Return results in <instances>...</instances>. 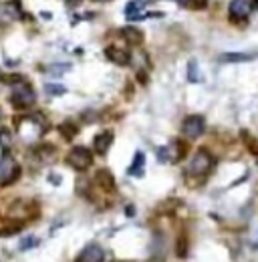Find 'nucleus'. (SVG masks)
I'll list each match as a JSON object with an SVG mask.
<instances>
[{
  "label": "nucleus",
  "instance_id": "f257e3e1",
  "mask_svg": "<svg viewBox=\"0 0 258 262\" xmlns=\"http://www.w3.org/2000/svg\"><path fill=\"white\" fill-rule=\"evenodd\" d=\"M4 81L12 85V93H10L12 107H16V109H29V107L34 105V101H36L34 89H32V87L23 77H20V75H10Z\"/></svg>",
  "mask_w": 258,
  "mask_h": 262
},
{
  "label": "nucleus",
  "instance_id": "f03ea898",
  "mask_svg": "<svg viewBox=\"0 0 258 262\" xmlns=\"http://www.w3.org/2000/svg\"><path fill=\"white\" fill-rule=\"evenodd\" d=\"M212 167H214V158L208 154L206 149H198L196 154H194V158L190 160V164H188V173H190V176L202 178Z\"/></svg>",
  "mask_w": 258,
  "mask_h": 262
},
{
  "label": "nucleus",
  "instance_id": "7ed1b4c3",
  "mask_svg": "<svg viewBox=\"0 0 258 262\" xmlns=\"http://www.w3.org/2000/svg\"><path fill=\"white\" fill-rule=\"evenodd\" d=\"M67 162H69V165L73 169L85 171V169H89L91 164H93V154L87 147H73L67 154Z\"/></svg>",
  "mask_w": 258,
  "mask_h": 262
},
{
  "label": "nucleus",
  "instance_id": "20e7f679",
  "mask_svg": "<svg viewBox=\"0 0 258 262\" xmlns=\"http://www.w3.org/2000/svg\"><path fill=\"white\" fill-rule=\"evenodd\" d=\"M186 151H188V145H186L184 141L176 139V141H171L167 147H160V149H158V156H160V160H161V162L178 164L180 160H184Z\"/></svg>",
  "mask_w": 258,
  "mask_h": 262
},
{
  "label": "nucleus",
  "instance_id": "39448f33",
  "mask_svg": "<svg viewBox=\"0 0 258 262\" xmlns=\"http://www.w3.org/2000/svg\"><path fill=\"white\" fill-rule=\"evenodd\" d=\"M20 176V165L12 158H0V186H10Z\"/></svg>",
  "mask_w": 258,
  "mask_h": 262
},
{
  "label": "nucleus",
  "instance_id": "423d86ee",
  "mask_svg": "<svg viewBox=\"0 0 258 262\" xmlns=\"http://www.w3.org/2000/svg\"><path fill=\"white\" fill-rule=\"evenodd\" d=\"M258 6V0H232L230 2V18L234 23L248 18Z\"/></svg>",
  "mask_w": 258,
  "mask_h": 262
},
{
  "label": "nucleus",
  "instance_id": "0eeeda50",
  "mask_svg": "<svg viewBox=\"0 0 258 262\" xmlns=\"http://www.w3.org/2000/svg\"><path fill=\"white\" fill-rule=\"evenodd\" d=\"M204 129H206V121L202 115H190L182 123V131L188 139H198L204 133Z\"/></svg>",
  "mask_w": 258,
  "mask_h": 262
},
{
  "label": "nucleus",
  "instance_id": "6e6552de",
  "mask_svg": "<svg viewBox=\"0 0 258 262\" xmlns=\"http://www.w3.org/2000/svg\"><path fill=\"white\" fill-rule=\"evenodd\" d=\"M105 260V250L99 244H89L81 250L75 262H103Z\"/></svg>",
  "mask_w": 258,
  "mask_h": 262
},
{
  "label": "nucleus",
  "instance_id": "1a4fd4ad",
  "mask_svg": "<svg viewBox=\"0 0 258 262\" xmlns=\"http://www.w3.org/2000/svg\"><path fill=\"white\" fill-rule=\"evenodd\" d=\"M105 57L111 63L119 65V67H125V65H129V61H131V55H129L127 49H121V47H115V45L105 49Z\"/></svg>",
  "mask_w": 258,
  "mask_h": 262
},
{
  "label": "nucleus",
  "instance_id": "9d476101",
  "mask_svg": "<svg viewBox=\"0 0 258 262\" xmlns=\"http://www.w3.org/2000/svg\"><path fill=\"white\" fill-rule=\"evenodd\" d=\"M95 180H97V186L103 190V192H115V180H113V176H111V171L109 169H99L97 171V176H95Z\"/></svg>",
  "mask_w": 258,
  "mask_h": 262
},
{
  "label": "nucleus",
  "instance_id": "9b49d317",
  "mask_svg": "<svg viewBox=\"0 0 258 262\" xmlns=\"http://www.w3.org/2000/svg\"><path fill=\"white\" fill-rule=\"evenodd\" d=\"M111 141H113V133L111 131H103V133H99L97 137H95V151L99 156H105L107 151H109V147H111Z\"/></svg>",
  "mask_w": 258,
  "mask_h": 262
},
{
  "label": "nucleus",
  "instance_id": "f8f14e48",
  "mask_svg": "<svg viewBox=\"0 0 258 262\" xmlns=\"http://www.w3.org/2000/svg\"><path fill=\"white\" fill-rule=\"evenodd\" d=\"M143 6H145V0H131V2L125 6V18L127 20H137V18H141Z\"/></svg>",
  "mask_w": 258,
  "mask_h": 262
},
{
  "label": "nucleus",
  "instance_id": "ddd939ff",
  "mask_svg": "<svg viewBox=\"0 0 258 262\" xmlns=\"http://www.w3.org/2000/svg\"><path fill=\"white\" fill-rule=\"evenodd\" d=\"M121 36L125 38V42L127 45H141V40H143V34L137 31V29H133V27H127V29H121Z\"/></svg>",
  "mask_w": 258,
  "mask_h": 262
},
{
  "label": "nucleus",
  "instance_id": "4468645a",
  "mask_svg": "<svg viewBox=\"0 0 258 262\" xmlns=\"http://www.w3.org/2000/svg\"><path fill=\"white\" fill-rule=\"evenodd\" d=\"M252 59H254V55H248V53H226L220 57L222 63H246Z\"/></svg>",
  "mask_w": 258,
  "mask_h": 262
},
{
  "label": "nucleus",
  "instance_id": "2eb2a0df",
  "mask_svg": "<svg viewBox=\"0 0 258 262\" xmlns=\"http://www.w3.org/2000/svg\"><path fill=\"white\" fill-rule=\"evenodd\" d=\"M59 133L67 139V141H71L75 135H77V127H75V123H71V121H64L61 127H59Z\"/></svg>",
  "mask_w": 258,
  "mask_h": 262
},
{
  "label": "nucleus",
  "instance_id": "dca6fc26",
  "mask_svg": "<svg viewBox=\"0 0 258 262\" xmlns=\"http://www.w3.org/2000/svg\"><path fill=\"white\" fill-rule=\"evenodd\" d=\"M20 228H23V222H4V224H0V236L16 234Z\"/></svg>",
  "mask_w": 258,
  "mask_h": 262
},
{
  "label": "nucleus",
  "instance_id": "f3484780",
  "mask_svg": "<svg viewBox=\"0 0 258 262\" xmlns=\"http://www.w3.org/2000/svg\"><path fill=\"white\" fill-rule=\"evenodd\" d=\"M45 91H47V95H51V97H59V95H63V93H67V87L61 85V83H49V85L45 87Z\"/></svg>",
  "mask_w": 258,
  "mask_h": 262
},
{
  "label": "nucleus",
  "instance_id": "a211bd4d",
  "mask_svg": "<svg viewBox=\"0 0 258 262\" xmlns=\"http://www.w3.org/2000/svg\"><path fill=\"white\" fill-rule=\"evenodd\" d=\"M141 167H143V154H141V151H137L135 158H133V165L127 169V173H129V176H135V171L141 173Z\"/></svg>",
  "mask_w": 258,
  "mask_h": 262
},
{
  "label": "nucleus",
  "instance_id": "6ab92c4d",
  "mask_svg": "<svg viewBox=\"0 0 258 262\" xmlns=\"http://www.w3.org/2000/svg\"><path fill=\"white\" fill-rule=\"evenodd\" d=\"M188 81H190V83H198V81H200L198 63H196V61H190V63H188Z\"/></svg>",
  "mask_w": 258,
  "mask_h": 262
},
{
  "label": "nucleus",
  "instance_id": "aec40b11",
  "mask_svg": "<svg viewBox=\"0 0 258 262\" xmlns=\"http://www.w3.org/2000/svg\"><path fill=\"white\" fill-rule=\"evenodd\" d=\"M12 143V135L6 127H0V147H10Z\"/></svg>",
  "mask_w": 258,
  "mask_h": 262
},
{
  "label": "nucleus",
  "instance_id": "412c9836",
  "mask_svg": "<svg viewBox=\"0 0 258 262\" xmlns=\"http://www.w3.org/2000/svg\"><path fill=\"white\" fill-rule=\"evenodd\" d=\"M206 4H208V0H186L184 6H188L190 10H204Z\"/></svg>",
  "mask_w": 258,
  "mask_h": 262
},
{
  "label": "nucleus",
  "instance_id": "4be33fe9",
  "mask_svg": "<svg viewBox=\"0 0 258 262\" xmlns=\"http://www.w3.org/2000/svg\"><path fill=\"white\" fill-rule=\"evenodd\" d=\"M186 252H188V240L184 236H180L178 238V246H176V254L180 258H186Z\"/></svg>",
  "mask_w": 258,
  "mask_h": 262
},
{
  "label": "nucleus",
  "instance_id": "5701e85b",
  "mask_svg": "<svg viewBox=\"0 0 258 262\" xmlns=\"http://www.w3.org/2000/svg\"><path fill=\"white\" fill-rule=\"evenodd\" d=\"M36 244H38V240L34 236H29V238H25L23 242H20V250H29V248H32Z\"/></svg>",
  "mask_w": 258,
  "mask_h": 262
},
{
  "label": "nucleus",
  "instance_id": "b1692460",
  "mask_svg": "<svg viewBox=\"0 0 258 262\" xmlns=\"http://www.w3.org/2000/svg\"><path fill=\"white\" fill-rule=\"evenodd\" d=\"M64 2H67L69 6H77V4L81 2V0H64Z\"/></svg>",
  "mask_w": 258,
  "mask_h": 262
},
{
  "label": "nucleus",
  "instance_id": "393cba45",
  "mask_svg": "<svg viewBox=\"0 0 258 262\" xmlns=\"http://www.w3.org/2000/svg\"><path fill=\"white\" fill-rule=\"evenodd\" d=\"M176 2H182V4H186V0H176Z\"/></svg>",
  "mask_w": 258,
  "mask_h": 262
},
{
  "label": "nucleus",
  "instance_id": "a878e982",
  "mask_svg": "<svg viewBox=\"0 0 258 262\" xmlns=\"http://www.w3.org/2000/svg\"><path fill=\"white\" fill-rule=\"evenodd\" d=\"M95 2H107V0H95Z\"/></svg>",
  "mask_w": 258,
  "mask_h": 262
},
{
  "label": "nucleus",
  "instance_id": "bb28decb",
  "mask_svg": "<svg viewBox=\"0 0 258 262\" xmlns=\"http://www.w3.org/2000/svg\"><path fill=\"white\" fill-rule=\"evenodd\" d=\"M0 117H2V113H0Z\"/></svg>",
  "mask_w": 258,
  "mask_h": 262
}]
</instances>
